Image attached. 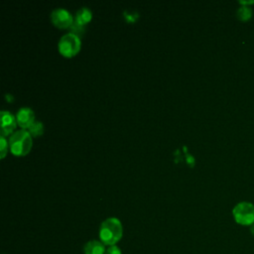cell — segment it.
Wrapping results in <instances>:
<instances>
[{"instance_id":"obj_8","label":"cell","mask_w":254,"mask_h":254,"mask_svg":"<svg viewBox=\"0 0 254 254\" xmlns=\"http://www.w3.org/2000/svg\"><path fill=\"white\" fill-rule=\"evenodd\" d=\"M105 250V245L99 240H90L83 246L84 254H104Z\"/></svg>"},{"instance_id":"obj_12","label":"cell","mask_w":254,"mask_h":254,"mask_svg":"<svg viewBox=\"0 0 254 254\" xmlns=\"http://www.w3.org/2000/svg\"><path fill=\"white\" fill-rule=\"evenodd\" d=\"M7 145H8V143L5 139V137L1 135V137H0V157H1V159H3L7 153Z\"/></svg>"},{"instance_id":"obj_7","label":"cell","mask_w":254,"mask_h":254,"mask_svg":"<svg viewBox=\"0 0 254 254\" xmlns=\"http://www.w3.org/2000/svg\"><path fill=\"white\" fill-rule=\"evenodd\" d=\"M16 119L19 126L22 127L23 129H26L29 128L35 122V115L31 108L23 107L19 109V111L17 112Z\"/></svg>"},{"instance_id":"obj_4","label":"cell","mask_w":254,"mask_h":254,"mask_svg":"<svg viewBox=\"0 0 254 254\" xmlns=\"http://www.w3.org/2000/svg\"><path fill=\"white\" fill-rule=\"evenodd\" d=\"M81 42L78 36L72 34V33H67L64 35L58 44L59 52L61 55H63L65 58H71L74 57L80 50Z\"/></svg>"},{"instance_id":"obj_3","label":"cell","mask_w":254,"mask_h":254,"mask_svg":"<svg viewBox=\"0 0 254 254\" xmlns=\"http://www.w3.org/2000/svg\"><path fill=\"white\" fill-rule=\"evenodd\" d=\"M235 222L242 226H251L254 223V204L249 201H240L232 209Z\"/></svg>"},{"instance_id":"obj_15","label":"cell","mask_w":254,"mask_h":254,"mask_svg":"<svg viewBox=\"0 0 254 254\" xmlns=\"http://www.w3.org/2000/svg\"><path fill=\"white\" fill-rule=\"evenodd\" d=\"M250 232H251L252 236H254V223L250 226Z\"/></svg>"},{"instance_id":"obj_13","label":"cell","mask_w":254,"mask_h":254,"mask_svg":"<svg viewBox=\"0 0 254 254\" xmlns=\"http://www.w3.org/2000/svg\"><path fill=\"white\" fill-rule=\"evenodd\" d=\"M104 254H122V252H121V249L117 245H112V246H108L106 248Z\"/></svg>"},{"instance_id":"obj_2","label":"cell","mask_w":254,"mask_h":254,"mask_svg":"<svg viewBox=\"0 0 254 254\" xmlns=\"http://www.w3.org/2000/svg\"><path fill=\"white\" fill-rule=\"evenodd\" d=\"M10 151L16 156L27 155L32 148V136L25 129L14 132L9 138Z\"/></svg>"},{"instance_id":"obj_14","label":"cell","mask_w":254,"mask_h":254,"mask_svg":"<svg viewBox=\"0 0 254 254\" xmlns=\"http://www.w3.org/2000/svg\"><path fill=\"white\" fill-rule=\"evenodd\" d=\"M239 3L241 5H245V6H250L252 4H254V1H239Z\"/></svg>"},{"instance_id":"obj_9","label":"cell","mask_w":254,"mask_h":254,"mask_svg":"<svg viewBox=\"0 0 254 254\" xmlns=\"http://www.w3.org/2000/svg\"><path fill=\"white\" fill-rule=\"evenodd\" d=\"M91 17H92L91 11L86 7H82L76 12V15H75V18H74L73 22H75L76 24L84 27V25L87 24L91 20Z\"/></svg>"},{"instance_id":"obj_11","label":"cell","mask_w":254,"mask_h":254,"mask_svg":"<svg viewBox=\"0 0 254 254\" xmlns=\"http://www.w3.org/2000/svg\"><path fill=\"white\" fill-rule=\"evenodd\" d=\"M28 132L30 133V135L32 137H38L41 136L44 132V126L43 123L40 121H35L29 128H28Z\"/></svg>"},{"instance_id":"obj_10","label":"cell","mask_w":254,"mask_h":254,"mask_svg":"<svg viewBox=\"0 0 254 254\" xmlns=\"http://www.w3.org/2000/svg\"><path fill=\"white\" fill-rule=\"evenodd\" d=\"M252 15H253V11L250 6L241 5L236 11V17L238 18V20L242 22H246L249 19H251Z\"/></svg>"},{"instance_id":"obj_5","label":"cell","mask_w":254,"mask_h":254,"mask_svg":"<svg viewBox=\"0 0 254 254\" xmlns=\"http://www.w3.org/2000/svg\"><path fill=\"white\" fill-rule=\"evenodd\" d=\"M73 20L74 19L72 15L66 9L64 8H57L51 14L52 23L54 24V26L61 29L70 28V26L73 23Z\"/></svg>"},{"instance_id":"obj_1","label":"cell","mask_w":254,"mask_h":254,"mask_svg":"<svg viewBox=\"0 0 254 254\" xmlns=\"http://www.w3.org/2000/svg\"><path fill=\"white\" fill-rule=\"evenodd\" d=\"M122 235L123 227L118 218L109 217L101 223L99 228V238L104 245H116V243L122 238Z\"/></svg>"},{"instance_id":"obj_6","label":"cell","mask_w":254,"mask_h":254,"mask_svg":"<svg viewBox=\"0 0 254 254\" xmlns=\"http://www.w3.org/2000/svg\"><path fill=\"white\" fill-rule=\"evenodd\" d=\"M0 115H1V135L5 137L7 135H10L14 131L17 124V119L9 111H1Z\"/></svg>"}]
</instances>
